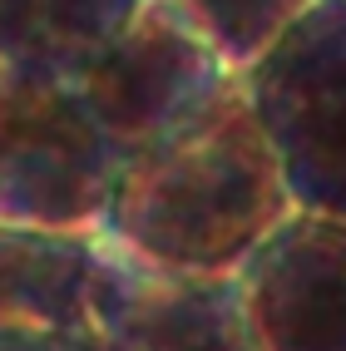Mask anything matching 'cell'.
<instances>
[{"label":"cell","mask_w":346,"mask_h":351,"mask_svg":"<svg viewBox=\"0 0 346 351\" xmlns=\"http://www.w3.org/2000/svg\"><path fill=\"white\" fill-rule=\"evenodd\" d=\"M292 208L282 169L233 75L188 119L119 163L99 238L153 267L238 272Z\"/></svg>","instance_id":"1"},{"label":"cell","mask_w":346,"mask_h":351,"mask_svg":"<svg viewBox=\"0 0 346 351\" xmlns=\"http://www.w3.org/2000/svg\"><path fill=\"white\" fill-rule=\"evenodd\" d=\"M238 84L292 203L346 218V0H307Z\"/></svg>","instance_id":"2"},{"label":"cell","mask_w":346,"mask_h":351,"mask_svg":"<svg viewBox=\"0 0 346 351\" xmlns=\"http://www.w3.org/2000/svg\"><path fill=\"white\" fill-rule=\"evenodd\" d=\"M119 154L75 84L0 64V223L99 232Z\"/></svg>","instance_id":"3"},{"label":"cell","mask_w":346,"mask_h":351,"mask_svg":"<svg viewBox=\"0 0 346 351\" xmlns=\"http://www.w3.org/2000/svg\"><path fill=\"white\" fill-rule=\"evenodd\" d=\"M238 69H227L178 10L164 0H138L129 25L75 80V95L124 163L213 99Z\"/></svg>","instance_id":"4"},{"label":"cell","mask_w":346,"mask_h":351,"mask_svg":"<svg viewBox=\"0 0 346 351\" xmlns=\"http://www.w3.org/2000/svg\"><path fill=\"white\" fill-rule=\"evenodd\" d=\"M89 332L104 351H262L233 272H178L99 238Z\"/></svg>","instance_id":"5"},{"label":"cell","mask_w":346,"mask_h":351,"mask_svg":"<svg viewBox=\"0 0 346 351\" xmlns=\"http://www.w3.org/2000/svg\"><path fill=\"white\" fill-rule=\"evenodd\" d=\"M233 277L262 351H346V218L292 208Z\"/></svg>","instance_id":"6"},{"label":"cell","mask_w":346,"mask_h":351,"mask_svg":"<svg viewBox=\"0 0 346 351\" xmlns=\"http://www.w3.org/2000/svg\"><path fill=\"white\" fill-rule=\"evenodd\" d=\"M99 232L0 223V322L89 326Z\"/></svg>","instance_id":"7"},{"label":"cell","mask_w":346,"mask_h":351,"mask_svg":"<svg viewBox=\"0 0 346 351\" xmlns=\"http://www.w3.org/2000/svg\"><path fill=\"white\" fill-rule=\"evenodd\" d=\"M138 0H0V64L75 84Z\"/></svg>","instance_id":"8"},{"label":"cell","mask_w":346,"mask_h":351,"mask_svg":"<svg viewBox=\"0 0 346 351\" xmlns=\"http://www.w3.org/2000/svg\"><path fill=\"white\" fill-rule=\"evenodd\" d=\"M218 50L227 69H243L307 0H164Z\"/></svg>","instance_id":"9"},{"label":"cell","mask_w":346,"mask_h":351,"mask_svg":"<svg viewBox=\"0 0 346 351\" xmlns=\"http://www.w3.org/2000/svg\"><path fill=\"white\" fill-rule=\"evenodd\" d=\"M0 351H104L89 326L55 322H0Z\"/></svg>","instance_id":"10"}]
</instances>
